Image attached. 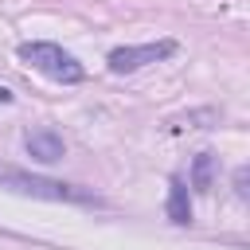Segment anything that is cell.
Wrapping results in <instances>:
<instances>
[{
	"mask_svg": "<svg viewBox=\"0 0 250 250\" xmlns=\"http://www.w3.org/2000/svg\"><path fill=\"white\" fill-rule=\"evenodd\" d=\"M8 102H12V90H8V86H0V105H8Z\"/></svg>",
	"mask_w": 250,
	"mask_h": 250,
	"instance_id": "cell-8",
	"label": "cell"
},
{
	"mask_svg": "<svg viewBox=\"0 0 250 250\" xmlns=\"http://www.w3.org/2000/svg\"><path fill=\"white\" fill-rule=\"evenodd\" d=\"M20 59H23L31 70H39V74H47L51 82H62V86H74V82L86 78L82 62H78L70 51H62L59 43H47V39L20 43Z\"/></svg>",
	"mask_w": 250,
	"mask_h": 250,
	"instance_id": "cell-1",
	"label": "cell"
},
{
	"mask_svg": "<svg viewBox=\"0 0 250 250\" xmlns=\"http://www.w3.org/2000/svg\"><path fill=\"white\" fill-rule=\"evenodd\" d=\"M234 188H238V195L246 199V168H238V172H234Z\"/></svg>",
	"mask_w": 250,
	"mask_h": 250,
	"instance_id": "cell-7",
	"label": "cell"
},
{
	"mask_svg": "<svg viewBox=\"0 0 250 250\" xmlns=\"http://www.w3.org/2000/svg\"><path fill=\"white\" fill-rule=\"evenodd\" d=\"M211 168H215V156H211V152H199V156H195V168H191L195 191H207V188H211Z\"/></svg>",
	"mask_w": 250,
	"mask_h": 250,
	"instance_id": "cell-6",
	"label": "cell"
},
{
	"mask_svg": "<svg viewBox=\"0 0 250 250\" xmlns=\"http://www.w3.org/2000/svg\"><path fill=\"white\" fill-rule=\"evenodd\" d=\"M0 188L20 191V195H35V199H55V203H62V199L90 203L86 191H78V188H70V184H59V180H47V176H27V172H20V168H12V164H0Z\"/></svg>",
	"mask_w": 250,
	"mask_h": 250,
	"instance_id": "cell-2",
	"label": "cell"
},
{
	"mask_svg": "<svg viewBox=\"0 0 250 250\" xmlns=\"http://www.w3.org/2000/svg\"><path fill=\"white\" fill-rule=\"evenodd\" d=\"M168 219L180 223V227L191 223V199H188V188H184L180 176H172V188H168Z\"/></svg>",
	"mask_w": 250,
	"mask_h": 250,
	"instance_id": "cell-5",
	"label": "cell"
},
{
	"mask_svg": "<svg viewBox=\"0 0 250 250\" xmlns=\"http://www.w3.org/2000/svg\"><path fill=\"white\" fill-rule=\"evenodd\" d=\"M168 55H176V43L172 39H156V43H137V47H117V51H109V70L113 74H133V70H141V66H148V62H160V59H168Z\"/></svg>",
	"mask_w": 250,
	"mask_h": 250,
	"instance_id": "cell-3",
	"label": "cell"
},
{
	"mask_svg": "<svg viewBox=\"0 0 250 250\" xmlns=\"http://www.w3.org/2000/svg\"><path fill=\"white\" fill-rule=\"evenodd\" d=\"M23 148H27V156L31 160H39V164H55V160H62L66 156V141L55 133V129H31L27 137H23Z\"/></svg>",
	"mask_w": 250,
	"mask_h": 250,
	"instance_id": "cell-4",
	"label": "cell"
}]
</instances>
